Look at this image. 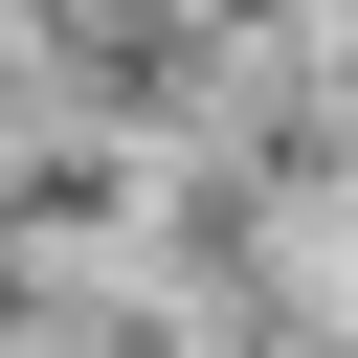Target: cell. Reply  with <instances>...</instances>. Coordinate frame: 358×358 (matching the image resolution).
<instances>
[{"instance_id": "obj_1", "label": "cell", "mask_w": 358, "mask_h": 358, "mask_svg": "<svg viewBox=\"0 0 358 358\" xmlns=\"http://www.w3.org/2000/svg\"><path fill=\"white\" fill-rule=\"evenodd\" d=\"M67 358H201V313H179V291H90V313H67Z\"/></svg>"}]
</instances>
